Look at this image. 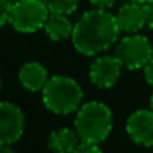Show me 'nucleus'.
I'll return each instance as SVG.
<instances>
[{"label": "nucleus", "mask_w": 153, "mask_h": 153, "mask_svg": "<svg viewBox=\"0 0 153 153\" xmlns=\"http://www.w3.org/2000/svg\"><path fill=\"white\" fill-rule=\"evenodd\" d=\"M120 29L114 14L93 8L84 12L74 24L72 45L83 56H99L119 41Z\"/></svg>", "instance_id": "nucleus-1"}, {"label": "nucleus", "mask_w": 153, "mask_h": 153, "mask_svg": "<svg viewBox=\"0 0 153 153\" xmlns=\"http://www.w3.org/2000/svg\"><path fill=\"white\" fill-rule=\"evenodd\" d=\"M74 129L81 141L101 144L113 131V113L110 107L101 101L81 104V107L75 111Z\"/></svg>", "instance_id": "nucleus-2"}, {"label": "nucleus", "mask_w": 153, "mask_h": 153, "mask_svg": "<svg viewBox=\"0 0 153 153\" xmlns=\"http://www.w3.org/2000/svg\"><path fill=\"white\" fill-rule=\"evenodd\" d=\"M44 107L59 116L75 113L83 104L84 92L80 83L68 75L50 76L41 92Z\"/></svg>", "instance_id": "nucleus-3"}, {"label": "nucleus", "mask_w": 153, "mask_h": 153, "mask_svg": "<svg viewBox=\"0 0 153 153\" xmlns=\"http://www.w3.org/2000/svg\"><path fill=\"white\" fill-rule=\"evenodd\" d=\"M50 15L42 0H14L9 24L20 33H35L44 29Z\"/></svg>", "instance_id": "nucleus-4"}, {"label": "nucleus", "mask_w": 153, "mask_h": 153, "mask_svg": "<svg viewBox=\"0 0 153 153\" xmlns=\"http://www.w3.org/2000/svg\"><path fill=\"white\" fill-rule=\"evenodd\" d=\"M114 56L120 60L123 68L129 71H137L143 69L153 57V47L149 38L138 33H131L117 41Z\"/></svg>", "instance_id": "nucleus-5"}, {"label": "nucleus", "mask_w": 153, "mask_h": 153, "mask_svg": "<svg viewBox=\"0 0 153 153\" xmlns=\"http://www.w3.org/2000/svg\"><path fill=\"white\" fill-rule=\"evenodd\" d=\"M24 113L23 110L9 101H0V144H14L24 132Z\"/></svg>", "instance_id": "nucleus-6"}, {"label": "nucleus", "mask_w": 153, "mask_h": 153, "mask_svg": "<svg viewBox=\"0 0 153 153\" xmlns=\"http://www.w3.org/2000/svg\"><path fill=\"white\" fill-rule=\"evenodd\" d=\"M122 69L123 66L116 56L99 54L90 63L89 80L98 89H110L119 81Z\"/></svg>", "instance_id": "nucleus-7"}, {"label": "nucleus", "mask_w": 153, "mask_h": 153, "mask_svg": "<svg viewBox=\"0 0 153 153\" xmlns=\"http://www.w3.org/2000/svg\"><path fill=\"white\" fill-rule=\"evenodd\" d=\"M129 138L143 147H153V110L143 108L134 111L126 120Z\"/></svg>", "instance_id": "nucleus-8"}, {"label": "nucleus", "mask_w": 153, "mask_h": 153, "mask_svg": "<svg viewBox=\"0 0 153 153\" xmlns=\"http://www.w3.org/2000/svg\"><path fill=\"white\" fill-rule=\"evenodd\" d=\"M114 17H116L120 32L128 33V35L138 33L143 27L147 26L144 5L131 2V0L119 8V11L114 14Z\"/></svg>", "instance_id": "nucleus-9"}, {"label": "nucleus", "mask_w": 153, "mask_h": 153, "mask_svg": "<svg viewBox=\"0 0 153 153\" xmlns=\"http://www.w3.org/2000/svg\"><path fill=\"white\" fill-rule=\"evenodd\" d=\"M48 80V71L39 62H26L18 71V81L29 92H42Z\"/></svg>", "instance_id": "nucleus-10"}, {"label": "nucleus", "mask_w": 153, "mask_h": 153, "mask_svg": "<svg viewBox=\"0 0 153 153\" xmlns=\"http://www.w3.org/2000/svg\"><path fill=\"white\" fill-rule=\"evenodd\" d=\"M80 143L81 140L74 128H57L47 140L51 153H72Z\"/></svg>", "instance_id": "nucleus-11"}, {"label": "nucleus", "mask_w": 153, "mask_h": 153, "mask_svg": "<svg viewBox=\"0 0 153 153\" xmlns=\"http://www.w3.org/2000/svg\"><path fill=\"white\" fill-rule=\"evenodd\" d=\"M74 24L69 18V15H63V14H51L47 18V23L44 26V32L45 35L54 41V42H62L66 39L72 38L74 33Z\"/></svg>", "instance_id": "nucleus-12"}, {"label": "nucleus", "mask_w": 153, "mask_h": 153, "mask_svg": "<svg viewBox=\"0 0 153 153\" xmlns=\"http://www.w3.org/2000/svg\"><path fill=\"white\" fill-rule=\"evenodd\" d=\"M51 14L72 15L80 6V0H42Z\"/></svg>", "instance_id": "nucleus-13"}, {"label": "nucleus", "mask_w": 153, "mask_h": 153, "mask_svg": "<svg viewBox=\"0 0 153 153\" xmlns=\"http://www.w3.org/2000/svg\"><path fill=\"white\" fill-rule=\"evenodd\" d=\"M14 0H0V27L9 23V15Z\"/></svg>", "instance_id": "nucleus-14"}, {"label": "nucleus", "mask_w": 153, "mask_h": 153, "mask_svg": "<svg viewBox=\"0 0 153 153\" xmlns=\"http://www.w3.org/2000/svg\"><path fill=\"white\" fill-rule=\"evenodd\" d=\"M72 153H104V152L101 150L99 144H92V143L81 141Z\"/></svg>", "instance_id": "nucleus-15"}, {"label": "nucleus", "mask_w": 153, "mask_h": 153, "mask_svg": "<svg viewBox=\"0 0 153 153\" xmlns=\"http://www.w3.org/2000/svg\"><path fill=\"white\" fill-rule=\"evenodd\" d=\"M143 74H144V80L147 81V84L153 87V57L143 68Z\"/></svg>", "instance_id": "nucleus-16"}, {"label": "nucleus", "mask_w": 153, "mask_h": 153, "mask_svg": "<svg viewBox=\"0 0 153 153\" xmlns=\"http://www.w3.org/2000/svg\"><path fill=\"white\" fill-rule=\"evenodd\" d=\"M90 5L98 9H111L116 5V0H89Z\"/></svg>", "instance_id": "nucleus-17"}, {"label": "nucleus", "mask_w": 153, "mask_h": 153, "mask_svg": "<svg viewBox=\"0 0 153 153\" xmlns=\"http://www.w3.org/2000/svg\"><path fill=\"white\" fill-rule=\"evenodd\" d=\"M144 9H146V21H147V27L153 29V0H149L147 3H144Z\"/></svg>", "instance_id": "nucleus-18"}, {"label": "nucleus", "mask_w": 153, "mask_h": 153, "mask_svg": "<svg viewBox=\"0 0 153 153\" xmlns=\"http://www.w3.org/2000/svg\"><path fill=\"white\" fill-rule=\"evenodd\" d=\"M0 153H15L14 149L8 144H0Z\"/></svg>", "instance_id": "nucleus-19"}, {"label": "nucleus", "mask_w": 153, "mask_h": 153, "mask_svg": "<svg viewBox=\"0 0 153 153\" xmlns=\"http://www.w3.org/2000/svg\"><path fill=\"white\" fill-rule=\"evenodd\" d=\"M131 2H137V3H141V5H144V3H147L149 0H131Z\"/></svg>", "instance_id": "nucleus-20"}, {"label": "nucleus", "mask_w": 153, "mask_h": 153, "mask_svg": "<svg viewBox=\"0 0 153 153\" xmlns=\"http://www.w3.org/2000/svg\"><path fill=\"white\" fill-rule=\"evenodd\" d=\"M149 105H150V108L153 110V93H152V96H150V101H149Z\"/></svg>", "instance_id": "nucleus-21"}, {"label": "nucleus", "mask_w": 153, "mask_h": 153, "mask_svg": "<svg viewBox=\"0 0 153 153\" xmlns=\"http://www.w3.org/2000/svg\"><path fill=\"white\" fill-rule=\"evenodd\" d=\"M0 90H2V75H0Z\"/></svg>", "instance_id": "nucleus-22"}]
</instances>
